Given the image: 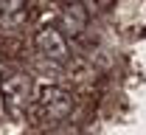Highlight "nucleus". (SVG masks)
I'll list each match as a JSON object with an SVG mask.
<instances>
[{"label": "nucleus", "mask_w": 146, "mask_h": 135, "mask_svg": "<svg viewBox=\"0 0 146 135\" xmlns=\"http://www.w3.org/2000/svg\"><path fill=\"white\" fill-rule=\"evenodd\" d=\"M0 93H3V104L14 118H23L28 113L31 101H34V82L28 73L20 70H6L0 76Z\"/></svg>", "instance_id": "obj_1"}, {"label": "nucleus", "mask_w": 146, "mask_h": 135, "mask_svg": "<svg viewBox=\"0 0 146 135\" xmlns=\"http://www.w3.org/2000/svg\"><path fill=\"white\" fill-rule=\"evenodd\" d=\"M34 113L42 124H59L73 113V96L62 87H45L36 96Z\"/></svg>", "instance_id": "obj_2"}, {"label": "nucleus", "mask_w": 146, "mask_h": 135, "mask_svg": "<svg viewBox=\"0 0 146 135\" xmlns=\"http://www.w3.org/2000/svg\"><path fill=\"white\" fill-rule=\"evenodd\" d=\"M87 6L84 3H65L62 6V34H70V37H79L84 28H87Z\"/></svg>", "instance_id": "obj_5"}, {"label": "nucleus", "mask_w": 146, "mask_h": 135, "mask_svg": "<svg viewBox=\"0 0 146 135\" xmlns=\"http://www.w3.org/2000/svg\"><path fill=\"white\" fill-rule=\"evenodd\" d=\"M34 45H36V51H39L45 59L59 62V65H62V62H68V57H70L68 37H65L56 25H42V28L34 34Z\"/></svg>", "instance_id": "obj_3"}, {"label": "nucleus", "mask_w": 146, "mask_h": 135, "mask_svg": "<svg viewBox=\"0 0 146 135\" xmlns=\"http://www.w3.org/2000/svg\"><path fill=\"white\" fill-rule=\"evenodd\" d=\"M31 17L25 0H0V31H20Z\"/></svg>", "instance_id": "obj_4"}]
</instances>
